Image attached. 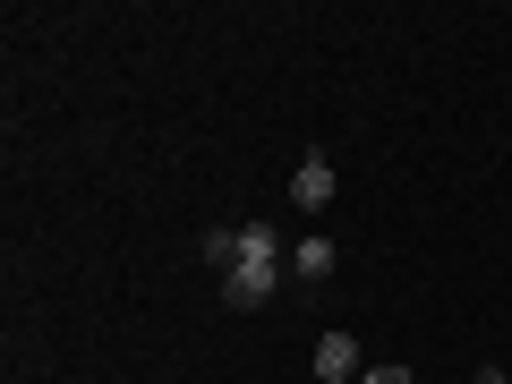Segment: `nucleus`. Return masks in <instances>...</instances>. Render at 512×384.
I'll list each match as a JSON object with an SVG mask.
<instances>
[{
	"label": "nucleus",
	"mask_w": 512,
	"mask_h": 384,
	"mask_svg": "<svg viewBox=\"0 0 512 384\" xmlns=\"http://www.w3.org/2000/svg\"><path fill=\"white\" fill-rule=\"evenodd\" d=\"M487 384H504V376H487Z\"/></svg>",
	"instance_id": "423d86ee"
},
{
	"label": "nucleus",
	"mask_w": 512,
	"mask_h": 384,
	"mask_svg": "<svg viewBox=\"0 0 512 384\" xmlns=\"http://www.w3.org/2000/svg\"><path fill=\"white\" fill-rule=\"evenodd\" d=\"M291 265H299V282H325V274H333V239H299Z\"/></svg>",
	"instance_id": "20e7f679"
},
{
	"label": "nucleus",
	"mask_w": 512,
	"mask_h": 384,
	"mask_svg": "<svg viewBox=\"0 0 512 384\" xmlns=\"http://www.w3.org/2000/svg\"><path fill=\"white\" fill-rule=\"evenodd\" d=\"M316 376L325 384H359L367 367H359V342H350V333H325V342H316Z\"/></svg>",
	"instance_id": "f03ea898"
},
{
	"label": "nucleus",
	"mask_w": 512,
	"mask_h": 384,
	"mask_svg": "<svg viewBox=\"0 0 512 384\" xmlns=\"http://www.w3.org/2000/svg\"><path fill=\"white\" fill-rule=\"evenodd\" d=\"M282 282V231L274 222H239V256L222 265V299L231 308H265Z\"/></svg>",
	"instance_id": "f257e3e1"
},
{
	"label": "nucleus",
	"mask_w": 512,
	"mask_h": 384,
	"mask_svg": "<svg viewBox=\"0 0 512 384\" xmlns=\"http://www.w3.org/2000/svg\"><path fill=\"white\" fill-rule=\"evenodd\" d=\"M359 384H410V367H367Z\"/></svg>",
	"instance_id": "39448f33"
},
{
	"label": "nucleus",
	"mask_w": 512,
	"mask_h": 384,
	"mask_svg": "<svg viewBox=\"0 0 512 384\" xmlns=\"http://www.w3.org/2000/svg\"><path fill=\"white\" fill-rule=\"evenodd\" d=\"M291 197L308 205V214H325V205H333V163H325V154H308V163L291 171Z\"/></svg>",
	"instance_id": "7ed1b4c3"
}]
</instances>
